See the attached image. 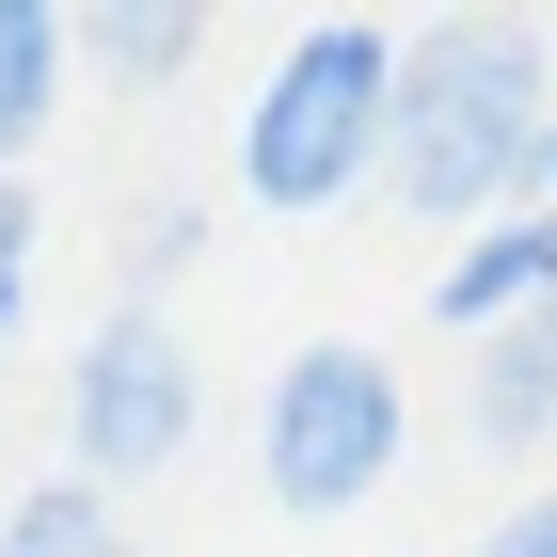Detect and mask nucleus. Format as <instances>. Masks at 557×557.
<instances>
[{
  "mask_svg": "<svg viewBox=\"0 0 557 557\" xmlns=\"http://www.w3.org/2000/svg\"><path fill=\"white\" fill-rule=\"evenodd\" d=\"M542 128H557V81H542V33H525V16H430V33H398L383 191L414 223L542 208Z\"/></svg>",
  "mask_w": 557,
  "mask_h": 557,
  "instance_id": "nucleus-1",
  "label": "nucleus"
},
{
  "mask_svg": "<svg viewBox=\"0 0 557 557\" xmlns=\"http://www.w3.org/2000/svg\"><path fill=\"white\" fill-rule=\"evenodd\" d=\"M383 96H398V48L383 16H302L287 48H271L256 112H239V191L256 208H350L367 175H383Z\"/></svg>",
  "mask_w": 557,
  "mask_h": 557,
  "instance_id": "nucleus-2",
  "label": "nucleus"
},
{
  "mask_svg": "<svg viewBox=\"0 0 557 557\" xmlns=\"http://www.w3.org/2000/svg\"><path fill=\"white\" fill-rule=\"evenodd\" d=\"M398 446H414V398H398V367L367 335L287 350L271 398H256V478H271V510H302V525L367 510V494L398 478Z\"/></svg>",
  "mask_w": 557,
  "mask_h": 557,
  "instance_id": "nucleus-3",
  "label": "nucleus"
},
{
  "mask_svg": "<svg viewBox=\"0 0 557 557\" xmlns=\"http://www.w3.org/2000/svg\"><path fill=\"white\" fill-rule=\"evenodd\" d=\"M191 414H208V383H191V350H175V319L112 302V319L81 335V367H64V478H96V494H128V478H160L175 446H191Z\"/></svg>",
  "mask_w": 557,
  "mask_h": 557,
  "instance_id": "nucleus-4",
  "label": "nucleus"
},
{
  "mask_svg": "<svg viewBox=\"0 0 557 557\" xmlns=\"http://www.w3.org/2000/svg\"><path fill=\"white\" fill-rule=\"evenodd\" d=\"M430 302H446L462 335H494V319H542V302H557V208H510L494 239H462Z\"/></svg>",
  "mask_w": 557,
  "mask_h": 557,
  "instance_id": "nucleus-5",
  "label": "nucleus"
},
{
  "mask_svg": "<svg viewBox=\"0 0 557 557\" xmlns=\"http://www.w3.org/2000/svg\"><path fill=\"white\" fill-rule=\"evenodd\" d=\"M462 414H478V446H557V302H542V319H494V335H478Z\"/></svg>",
  "mask_w": 557,
  "mask_h": 557,
  "instance_id": "nucleus-6",
  "label": "nucleus"
},
{
  "mask_svg": "<svg viewBox=\"0 0 557 557\" xmlns=\"http://www.w3.org/2000/svg\"><path fill=\"white\" fill-rule=\"evenodd\" d=\"M64 81H81V16H64V0H0V175L48 144Z\"/></svg>",
  "mask_w": 557,
  "mask_h": 557,
  "instance_id": "nucleus-7",
  "label": "nucleus"
},
{
  "mask_svg": "<svg viewBox=\"0 0 557 557\" xmlns=\"http://www.w3.org/2000/svg\"><path fill=\"white\" fill-rule=\"evenodd\" d=\"M81 64L128 81V96H160V81L208 64V16H191V0H96V16H81Z\"/></svg>",
  "mask_w": 557,
  "mask_h": 557,
  "instance_id": "nucleus-8",
  "label": "nucleus"
},
{
  "mask_svg": "<svg viewBox=\"0 0 557 557\" xmlns=\"http://www.w3.org/2000/svg\"><path fill=\"white\" fill-rule=\"evenodd\" d=\"M0 557H128V510H112L96 478H48V494L0 510Z\"/></svg>",
  "mask_w": 557,
  "mask_h": 557,
  "instance_id": "nucleus-9",
  "label": "nucleus"
},
{
  "mask_svg": "<svg viewBox=\"0 0 557 557\" xmlns=\"http://www.w3.org/2000/svg\"><path fill=\"white\" fill-rule=\"evenodd\" d=\"M191 239H208V223H191V208H144V239H128V271H144V287H175V271H191Z\"/></svg>",
  "mask_w": 557,
  "mask_h": 557,
  "instance_id": "nucleus-10",
  "label": "nucleus"
},
{
  "mask_svg": "<svg viewBox=\"0 0 557 557\" xmlns=\"http://www.w3.org/2000/svg\"><path fill=\"white\" fill-rule=\"evenodd\" d=\"M462 557H557V494H525V510H510V525H478V542H462Z\"/></svg>",
  "mask_w": 557,
  "mask_h": 557,
  "instance_id": "nucleus-11",
  "label": "nucleus"
},
{
  "mask_svg": "<svg viewBox=\"0 0 557 557\" xmlns=\"http://www.w3.org/2000/svg\"><path fill=\"white\" fill-rule=\"evenodd\" d=\"M33 256V175H0V271Z\"/></svg>",
  "mask_w": 557,
  "mask_h": 557,
  "instance_id": "nucleus-12",
  "label": "nucleus"
},
{
  "mask_svg": "<svg viewBox=\"0 0 557 557\" xmlns=\"http://www.w3.org/2000/svg\"><path fill=\"white\" fill-rule=\"evenodd\" d=\"M542 208H557V128H542Z\"/></svg>",
  "mask_w": 557,
  "mask_h": 557,
  "instance_id": "nucleus-13",
  "label": "nucleus"
},
{
  "mask_svg": "<svg viewBox=\"0 0 557 557\" xmlns=\"http://www.w3.org/2000/svg\"><path fill=\"white\" fill-rule=\"evenodd\" d=\"M0 335H16V271H0Z\"/></svg>",
  "mask_w": 557,
  "mask_h": 557,
  "instance_id": "nucleus-14",
  "label": "nucleus"
}]
</instances>
